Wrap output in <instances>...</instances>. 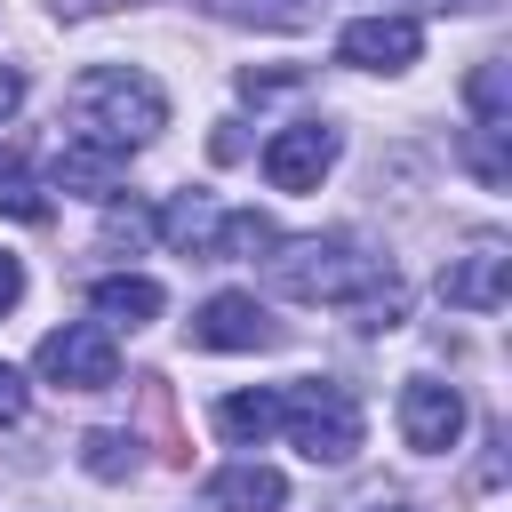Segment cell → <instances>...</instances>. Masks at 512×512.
I'll return each mask as SVG.
<instances>
[{"mask_svg": "<svg viewBox=\"0 0 512 512\" xmlns=\"http://www.w3.org/2000/svg\"><path fill=\"white\" fill-rule=\"evenodd\" d=\"M64 112H72V136H96V144H120V152H136L168 128V96L136 64H88L64 88Z\"/></svg>", "mask_w": 512, "mask_h": 512, "instance_id": "cell-1", "label": "cell"}, {"mask_svg": "<svg viewBox=\"0 0 512 512\" xmlns=\"http://www.w3.org/2000/svg\"><path fill=\"white\" fill-rule=\"evenodd\" d=\"M272 288L296 296V304H352L368 280H384L392 264H376L352 232H328V240H272Z\"/></svg>", "mask_w": 512, "mask_h": 512, "instance_id": "cell-2", "label": "cell"}, {"mask_svg": "<svg viewBox=\"0 0 512 512\" xmlns=\"http://www.w3.org/2000/svg\"><path fill=\"white\" fill-rule=\"evenodd\" d=\"M280 432L312 456V464H344L360 448V400L352 384H328V376H304L280 392Z\"/></svg>", "mask_w": 512, "mask_h": 512, "instance_id": "cell-3", "label": "cell"}, {"mask_svg": "<svg viewBox=\"0 0 512 512\" xmlns=\"http://www.w3.org/2000/svg\"><path fill=\"white\" fill-rule=\"evenodd\" d=\"M40 376L64 384V392H104L120 376V352H112V328L104 320H72L56 336H40Z\"/></svg>", "mask_w": 512, "mask_h": 512, "instance_id": "cell-4", "label": "cell"}, {"mask_svg": "<svg viewBox=\"0 0 512 512\" xmlns=\"http://www.w3.org/2000/svg\"><path fill=\"white\" fill-rule=\"evenodd\" d=\"M504 288H512V248L496 232L464 240V256L440 264V304H456V312H496Z\"/></svg>", "mask_w": 512, "mask_h": 512, "instance_id": "cell-5", "label": "cell"}, {"mask_svg": "<svg viewBox=\"0 0 512 512\" xmlns=\"http://www.w3.org/2000/svg\"><path fill=\"white\" fill-rule=\"evenodd\" d=\"M400 440L416 456H448L464 440V392L440 384V376H408L400 384Z\"/></svg>", "mask_w": 512, "mask_h": 512, "instance_id": "cell-6", "label": "cell"}, {"mask_svg": "<svg viewBox=\"0 0 512 512\" xmlns=\"http://www.w3.org/2000/svg\"><path fill=\"white\" fill-rule=\"evenodd\" d=\"M328 168H336V128L328 120H288L264 144V184L272 192H312Z\"/></svg>", "mask_w": 512, "mask_h": 512, "instance_id": "cell-7", "label": "cell"}, {"mask_svg": "<svg viewBox=\"0 0 512 512\" xmlns=\"http://www.w3.org/2000/svg\"><path fill=\"white\" fill-rule=\"evenodd\" d=\"M416 48H424V24H416V16H352V24L336 32V56H344L352 72H408Z\"/></svg>", "mask_w": 512, "mask_h": 512, "instance_id": "cell-8", "label": "cell"}, {"mask_svg": "<svg viewBox=\"0 0 512 512\" xmlns=\"http://www.w3.org/2000/svg\"><path fill=\"white\" fill-rule=\"evenodd\" d=\"M280 328L264 320V304L256 296H240V288H224V296H208L200 312H192V344H208V352H264Z\"/></svg>", "mask_w": 512, "mask_h": 512, "instance_id": "cell-9", "label": "cell"}, {"mask_svg": "<svg viewBox=\"0 0 512 512\" xmlns=\"http://www.w3.org/2000/svg\"><path fill=\"white\" fill-rule=\"evenodd\" d=\"M128 176V152L120 144H96V136H64L56 152V192H80V200H112Z\"/></svg>", "mask_w": 512, "mask_h": 512, "instance_id": "cell-10", "label": "cell"}, {"mask_svg": "<svg viewBox=\"0 0 512 512\" xmlns=\"http://www.w3.org/2000/svg\"><path fill=\"white\" fill-rule=\"evenodd\" d=\"M88 304H96V320L104 328H144V320H160V280H144V272H112V280H96L88 288Z\"/></svg>", "mask_w": 512, "mask_h": 512, "instance_id": "cell-11", "label": "cell"}, {"mask_svg": "<svg viewBox=\"0 0 512 512\" xmlns=\"http://www.w3.org/2000/svg\"><path fill=\"white\" fill-rule=\"evenodd\" d=\"M208 504H216V512H280V504H288V480H280L272 464H224V472L208 480Z\"/></svg>", "mask_w": 512, "mask_h": 512, "instance_id": "cell-12", "label": "cell"}, {"mask_svg": "<svg viewBox=\"0 0 512 512\" xmlns=\"http://www.w3.org/2000/svg\"><path fill=\"white\" fill-rule=\"evenodd\" d=\"M216 432H224L232 448H264V440L280 432V392H264V384H256V392H224V400H216Z\"/></svg>", "mask_w": 512, "mask_h": 512, "instance_id": "cell-13", "label": "cell"}, {"mask_svg": "<svg viewBox=\"0 0 512 512\" xmlns=\"http://www.w3.org/2000/svg\"><path fill=\"white\" fill-rule=\"evenodd\" d=\"M216 224H224V208H216V200H192V192L160 208V232H168L184 256H200V264L216 256Z\"/></svg>", "mask_w": 512, "mask_h": 512, "instance_id": "cell-14", "label": "cell"}, {"mask_svg": "<svg viewBox=\"0 0 512 512\" xmlns=\"http://www.w3.org/2000/svg\"><path fill=\"white\" fill-rule=\"evenodd\" d=\"M280 232H272V216H256V208H224V224H216V256L208 264H224V256H256V248H272Z\"/></svg>", "mask_w": 512, "mask_h": 512, "instance_id": "cell-15", "label": "cell"}, {"mask_svg": "<svg viewBox=\"0 0 512 512\" xmlns=\"http://www.w3.org/2000/svg\"><path fill=\"white\" fill-rule=\"evenodd\" d=\"M0 208H8V216H24V224H40V216H48V200H40V184H32V168H24L16 152H0Z\"/></svg>", "mask_w": 512, "mask_h": 512, "instance_id": "cell-16", "label": "cell"}, {"mask_svg": "<svg viewBox=\"0 0 512 512\" xmlns=\"http://www.w3.org/2000/svg\"><path fill=\"white\" fill-rule=\"evenodd\" d=\"M80 464H88L96 480H120V472H136V440H128V432H88V440H80Z\"/></svg>", "mask_w": 512, "mask_h": 512, "instance_id": "cell-17", "label": "cell"}, {"mask_svg": "<svg viewBox=\"0 0 512 512\" xmlns=\"http://www.w3.org/2000/svg\"><path fill=\"white\" fill-rule=\"evenodd\" d=\"M160 232V216L152 208H120V192H112V216H104V248H144Z\"/></svg>", "mask_w": 512, "mask_h": 512, "instance_id": "cell-18", "label": "cell"}, {"mask_svg": "<svg viewBox=\"0 0 512 512\" xmlns=\"http://www.w3.org/2000/svg\"><path fill=\"white\" fill-rule=\"evenodd\" d=\"M208 8L240 24H304V0H208Z\"/></svg>", "mask_w": 512, "mask_h": 512, "instance_id": "cell-19", "label": "cell"}, {"mask_svg": "<svg viewBox=\"0 0 512 512\" xmlns=\"http://www.w3.org/2000/svg\"><path fill=\"white\" fill-rule=\"evenodd\" d=\"M472 112H480V128H504V64L472 72Z\"/></svg>", "mask_w": 512, "mask_h": 512, "instance_id": "cell-20", "label": "cell"}, {"mask_svg": "<svg viewBox=\"0 0 512 512\" xmlns=\"http://www.w3.org/2000/svg\"><path fill=\"white\" fill-rule=\"evenodd\" d=\"M472 168L488 176V184H504L512 168H504V128H472Z\"/></svg>", "mask_w": 512, "mask_h": 512, "instance_id": "cell-21", "label": "cell"}, {"mask_svg": "<svg viewBox=\"0 0 512 512\" xmlns=\"http://www.w3.org/2000/svg\"><path fill=\"white\" fill-rule=\"evenodd\" d=\"M288 88H304L296 64H288V72H240V96H288Z\"/></svg>", "mask_w": 512, "mask_h": 512, "instance_id": "cell-22", "label": "cell"}, {"mask_svg": "<svg viewBox=\"0 0 512 512\" xmlns=\"http://www.w3.org/2000/svg\"><path fill=\"white\" fill-rule=\"evenodd\" d=\"M16 304H24V264L0 248V312H16Z\"/></svg>", "mask_w": 512, "mask_h": 512, "instance_id": "cell-23", "label": "cell"}, {"mask_svg": "<svg viewBox=\"0 0 512 512\" xmlns=\"http://www.w3.org/2000/svg\"><path fill=\"white\" fill-rule=\"evenodd\" d=\"M16 416H24V376L0 360V424H16Z\"/></svg>", "mask_w": 512, "mask_h": 512, "instance_id": "cell-24", "label": "cell"}, {"mask_svg": "<svg viewBox=\"0 0 512 512\" xmlns=\"http://www.w3.org/2000/svg\"><path fill=\"white\" fill-rule=\"evenodd\" d=\"M24 104V64H0V120H16Z\"/></svg>", "mask_w": 512, "mask_h": 512, "instance_id": "cell-25", "label": "cell"}, {"mask_svg": "<svg viewBox=\"0 0 512 512\" xmlns=\"http://www.w3.org/2000/svg\"><path fill=\"white\" fill-rule=\"evenodd\" d=\"M376 512H408V504H376Z\"/></svg>", "mask_w": 512, "mask_h": 512, "instance_id": "cell-26", "label": "cell"}]
</instances>
